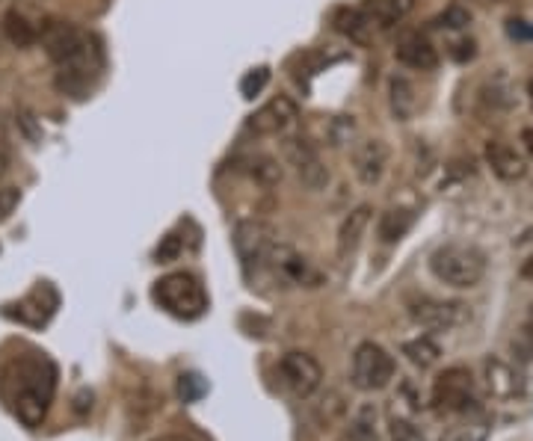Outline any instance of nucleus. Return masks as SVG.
<instances>
[{
    "label": "nucleus",
    "mask_w": 533,
    "mask_h": 441,
    "mask_svg": "<svg viewBox=\"0 0 533 441\" xmlns=\"http://www.w3.org/2000/svg\"><path fill=\"white\" fill-rule=\"evenodd\" d=\"M389 433H391V441H424V436L412 426V421H406V417H397V415L391 417Z\"/></svg>",
    "instance_id": "nucleus-30"
},
{
    "label": "nucleus",
    "mask_w": 533,
    "mask_h": 441,
    "mask_svg": "<svg viewBox=\"0 0 533 441\" xmlns=\"http://www.w3.org/2000/svg\"><path fill=\"white\" fill-rule=\"evenodd\" d=\"M181 252H184V240H181L178 234H166L163 240L157 243L154 258H157V264H173L181 258Z\"/></svg>",
    "instance_id": "nucleus-29"
},
{
    "label": "nucleus",
    "mask_w": 533,
    "mask_h": 441,
    "mask_svg": "<svg viewBox=\"0 0 533 441\" xmlns=\"http://www.w3.org/2000/svg\"><path fill=\"white\" fill-rule=\"evenodd\" d=\"M450 54H453V60H459V63H469V60H474V42L471 39H459V42H453V48H450Z\"/></svg>",
    "instance_id": "nucleus-34"
},
{
    "label": "nucleus",
    "mask_w": 533,
    "mask_h": 441,
    "mask_svg": "<svg viewBox=\"0 0 533 441\" xmlns=\"http://www.w3.org/2000/svg\"><path fill=\"white\" fill-rule=\"evenodd\" d=\"M429 273L448 288H478L486 276V255L471 243H445L429 255Z\"/></svg>",
    "instance_id": "nucleus-4"
},
{
    "label": "nucleus",
    "mask_w": 533,
    "mask_h": 441,
    "mask_svg": "<svg viewBox=\"0 0 533 441\" xmlns=\"http://www.w3.org/2000/svg\"><path fill=\"white\" fill-rule=\"evenodd\" d=\"M332 24H335V30L341 33V36H347V39H353V42H359V44H365L368 39H370V21L365 18V13L356 6V9H350V6H341L338 13L332 15Z\"/></svg>",
    "instance_id": "nucleus-23"
},
{
    "label": "nucleus",
    "mask_w": 533,
    "mask_h": 441,
    "mask_svg": "<svg viewBox=\"0 0 533 441\" xmlns=\"http://www.w3.org/2000/svg\"><path fill=\"white\" fill-rule=\"evenodd\" d=\"M394 358L377 341H361L353 353V368H350V382L359 391H382L394 379Z\"/></svg>",
    "instance_id": "nucleus-5"
},
{
    "label": "nucleus",
    "mask_w": 533,
    "mask_h": 441,
    "mask_svg": "<svg viewBox=\"0 0 533 441\" xmlns=\"http://www.w3.org/2000/svg\"><path fill=\"white\" fill-rule=\"evenodd\" d=\"M483 154H486V163H489V169L501 181H518V178H525V172H528L525 157H521L513 145H507L501 140L486 142Z\"/></svg>",
    "instance_id": "nucleus-16"
},
{
    "label": "nucleus",
    "mask_w": 533,
    "mask_h": 441,
    "mask_svg": "<svg viewBox=\"0 0 533 441\" xmlns=\"http://www.w3.org/2000/svg\"><path fill=\"white\" fill-rule=\"evenodd\" d=\"M389 101H391V113L397 122H410L418 110V95H415V83L410 77L394 74L389 81Z\"/></svg>",
    "instance_id": "nucleus-19"
},
{
    "label": "nucleus",
    "mask_w": 533,
    "mask_h": 441,
    "mask_svg": "<svg viewBox=\"0 0 533 441\" xmlns=\"http://www.w3.org/2000/svg\"><path fill=\"white\" fill-rule=\"evenodd\" d=\"M483 379H486V391L495 400H516L525 394V377H521L518 365H509V361L498 356H489L483 361Z\"/></svg>",
    "instance_id": "nucleus-12"
},
{
    "label": "nucleus",
    "mask_w": 533,
    "mask_h": 441,
    "mask_svg": "<svg viewBox=\"0 0 533 441\" xmlns=\"http://www.w3.org/2000/svg\"><path fill=\"white\" fill-rule=\"evenodd\" d=\"M521 142H525L528 154L533 157V128H525V131H521Z\"/></svg>",
    "instance_id": "nucleus-36"
},
{
    "label": "nucleus",
    "mask_w": 533,
    "mask_h": 441,
    "mask_svg": "<svg viewBox=\"0 0 533 441\" xmlns=\"http://www.w3.org/2000/svg\"><path fill=\"white\" fill-rule=\"evenodd\" d=\"M279 246L273 225L261 222V220H246L234 229V249L241 258L243 270H261L270 264V255Z\"/></svg>",
    "instance_id": "nucleus-7"
},
{
    "label": "nucleus",
    "mask_w": 533,
    "mask_h": 441,
    "mask_svg": "<svg viewBox=\"0 0 533 441\" xmlns=\"http://www.w3.org/2000/svg\"><path fill=\"white\" fill-rule=\"evenodd\" d=\"M350 441H380V409L373 403H359L347 426Z\"/></svg>",
    "instance_id": "nucleus-20"
},
{
    "label": "nucleus",
    "mask_w": 533,
    "mask_h": 441,
    "mask_svg": "<svg viewBox=\"0 0 533 441\" xmlns=\"http://www.w3.org/2000/svg\"><path fill=\"white\" fill-rule=\"evenodd\" d=\"M433 406L445 415H471L480 412L478 397H474V379L469 368H448L439 373L433 382Z\"/></svg>",
    "instance_id": "nucleus-6"
},
{
    "label": "nucleus",
    "mask_w": 533,
    "mask_h": 441,
    "mask_svg": "<svg viewBox=\"0 0 533 441\" xmlns=\"http://www.w3.org/2000/svg\"><path fill=\"white\" fill-rule=\"evenodd\" d=\"M279 379L293 397H311L323 382V368L314 356L293 349L279 358Z\"/></svg>",
    "instance_id": "nucleus-10"
},
{
    "label": "nucleus",
    "mask_w": 533,
    "mask_h": 441,
    "mask_svg": "<svg viewBox=\"0 0 533 441\" xmlns=\"http://www.w3.org/2000/svg\"><path fill=\"white\" fill-rule=\"evenodd\" d=\"M285 154L305 190L317 193V190H323L329 184V169L323 166L321 154H317V149L305 137H291L285 142Z\"/></svg>",
    "instance_id": "nucleus-11"
},
{
    "label": "nucleus",
    "mask_w": 533,
    "mask_h": 441,
    "mask_svg": "<svg viewBox=\"0 0 533 441\" xmlns=\"http://www.w3.org/2000/svg\"><path fill=\"white\" fill-rule=\"evenodd\" d=\"M370 213H373L370 205H359L356 211H350L344 217L341 229H338V240H335V252L341 261H347V258L359 249L361 237H365L368 225H370Z\"/></svg>",
    "instance_id": "nucleus-17"
},
{
    "label": "nucleus",
    "mask_w": 533,
    "mask_h": 441,
    "mask_svg": "<svg viewBox=\"0 0 533 441\" xmlns=\"http://www.w3.org/2000/svg\"><path fill=\"white\" fill-rule=\"evenodd\" d=\"M492 436V417L480 412L465 415V421H459L457 426H450L441 441H486Z\"/></svg>",
    "instance_id": "nucleus-22"
},
{
    "label": "nucleus",
    "mask_w": 533,
    "mask_h": 441,
    "mask_svg": "<svg viewBox=\"0 0 533 441\" xmlns=\"http://www.w3.org/2000/svg\"><path fill=\"white\" fill-rule=\"evenodd\" d=\"M410 318L415 326H421L427 332H453L457 326L469 320V305L462 302H441L433 297H415L406 302Z\"/></svg>",
    "instance_id": "nucleus-8"
},
{
    "label": "nucleus",
    "mask_w": 533,
    "mask_h": 441,
    "mask_svg": "<svg viewBox=\"0 0 533 441\" xmlns=\"http://www.w3.org/2000/svg\"><path fill=\"white\" fill-rule=\"evenodd\" d=\"M249 175H252L258 184H264V187H273L281 181V166L273 161V157H267V154H258L249 161Z\"/></svg>",
    "instance_id": "nucleus-27"
},
{
    "label": "nucleus",
    "mask_w": 533,
    "mask_h": 441,
    "mask_svg": "<svg viewBox=\"0 0 533 441\" xmlns=\"http://www.w3.org/2000/svg\"><path fill=\"white\" fill-rule=\"evenodd\" d=\"M394 56H397V63L410 65V69H418V72H433L439 65L436 48L421 36V33H410V36H403L397 42Z\"/></svg>",
    "instance_id": "nucleus-15"
},
{
    "label": "nucleus",
    "mask_w": 533,
    "mask_h": 441,
    "mask_svg": "<svg viewBox=\"0 0 533 441\" xmlns=\"http://www.w3.org/2000/svg\"><path fill=\"white\" fill-rule=\"evenodd\" d=\"M86 409H93V391H89V388H84V391L74 397V412H81V415H84Z\"/></svg>",
    "instance_id": "nucleus-35"
},
{
    "label": "nucleus",
    "mask_w": 533,
    "mask_h": 441,
    "mask_svg": "<svg viewBox=\"0 0 533 441\" xmlns=\"http://www.w3.org/2000/svg\"><path fill=\"white\" fill-rule=\"evenodd\" d=\"M18 201H21V190L18 187H4V190H0V222H6L9 217H13L15 208H18Z\"/></svg>",
    "instance_id": "nucleus-33"
},
{
    "label": "nucleus",
    "mask_w": 533,
    "mask_h": 441,
    "mask_svg": "<svg viewBox=\"0 0 533 441\" xmlns=\"http://www.w3.org/2000/svg\"><path fill=\"white\" fill-rule=\"evenodd\" d=\"M509 353L518 368H525L533 361V311H528V318L516 326L513 338H509Z\"/></svg>",
    "instance_id": "nucleus-26"
},
{
    "label": "nucleus",
    "mask_w": 533,
    "mask_h": 441,
    "mask_svg": "<svg viewBox=\"0 0 533 441\" xmlns=\"http://www.w3.org/2000/svg\"><path fill=\"white\" fill-rule=\"evenodd\" d=\"M528 95H530V107H533V81L528 83Z\"/></svg>",
    "instance_id": "nucleus-40"
},
{
    "label": "nucleus",
    "mask_w": 533,
    "mask_h": 441,
    "mask_svg": "<svg viewBox=\"0 0 533 441\" xmlns=\"http://www.w3.org/2000/svg\"><path fill=\"white\" fill-rule=\"evenodd\" d=\"M293 119H297V104L288 95H276L249 116V131H255L258 137H273V133L288 131Z\"/></svg>",
    "instance_id": "nucleus-13"
},
{
    "label": "nucleus",
    "mask_w": 533,
    "mask_h": 441,
    "mask_svg": "<svg viewBox=\"0 0 533 441\" xmlns=\"http://www.w3.org/2000/svg\"><path fill=\"white\" fill-rule=\"evenodd\" d=\"M56 391V365L48 353L13 344V353H0V400L21 424L36 429L48 415Z\"/></svg>",
    "instance_id": "nucleus-1"
},
{
    "label": "nucleus",
    "mask_w": 533,
    "mask_h": 441,
    "mask_svg": "<svg viewBox=\"0 0 533 441\" xmlns=\"http://www.w3.org/2000/svg\"><path fill=\"white\" fill-rule=\"evenodd\" d=\"M4 33L15 48H30V44H36V39H39L36 27H33L18 9H9V13L4 15Z\"/></svg>",
    "instance_id": "nucleus-25"
},
{
    "label": "nucleus",
    "mask_w": 533,
    "mask_h": 441,
    "mask_svg": "<svg viewBox=\"0 0 533 441\" xmlns=\"http://www.w3.org/2000/svg\"><path fill=\"white\" fill-rule=\"evenodd\" d=\"M39 39L48 51L51 60L60 65L56 86L74 98H84L93 86V77L101 69V54L93 44V39L84 30H77L69 21H44Z\"/></svg>",
    "instance_id": "nucleus-2"
},
{
    "label": "nucleus",
    "mask_w": 533,
    "mask_h": 441,
    "mask_svg": "<svg viewBox=\"0 0 533 441\" xmlns=\"http://www.w3.org/2000/svg\"><path fill=\"white\" fill-rule=\"evenodd\" d=\"M152 299L157 309H163L178 320H199L208 311L205 285L192 273H187V270H178V273H166L157 279L152 285Z\"/></svg>",
    "instance_id": "nucleus-3"
},
{
    "label": "nucleus",
    "mask_w": 533,
    "mask_h": 441,
    "mask_svg": "<svg viewBox=\"0 0 533 441\" xmlns=\"http://www.w3.org/2000/svg\"><path fill=\"white\" fill-rule=\"evenodd\" d=\"M389 166V145L382 140H361L353 149V172L365 187H377Z\"/></svg>",
    "instance_id": "nucleus-14"
},
{
    "label": "nucleus",
    "mask_w": 533,
    "mask_h": 441,
    "mask_svg": "<svg viewBox=\"0 0 533 441\" xmlns=\"http://www.w3.org/2000/svg\"><path fill=\"white\" fill-rule=\"evenodd\" d=\"M202 391H205V382H202L199 377H192V373H187V377H181L178 379V394H181V400H199L202 397Z\"/></svg>",
    "instance_id": "nucleus-32"
},
{
    "label": "nucleus",
    "mask_w": 533,
    "mask_h": 441,
    "mask_svg": "<svg viewBox=\"0 0 533 441\" xmlns=\"http://www.w3.org/2000/svg\"><path fill=\"white\" fill-rule=\"evenodd\" d=\"M400 349H403V356L410 358V365H415L418 370L436 368L441 358V347L429 335H418V338H412V341H403Z\"/></svg>",
    "instance_id": "nucleus-24"
},
{
    "label": "nucleus",
    "mask_w": 533,
    "mask_h": 441,
    "mask_svg": "<svg viewBox=\"0 0 533 441\" xmlns=\"http://www.w3.org/2000/svg\"><path fill=\"white\" fill-rule=\"evenodd\" d=\"M436 24L439 27H450V30H462V27L471 24V13H465L462 6H450L445 15H439Z\"/></svg>",
    "instance_id": "nucleus-31"
},
{
    "label": "nucleus",
    "mask_w": 533,
    "mask_h": 441,
    "mask_svg": "<svg viewBox=\"0 0 533 441\" xmlns=\"http://www.w3.org/2000/svg\"><path fill=\"white\" fill-rule=\"evenodd\" d=\"M152 441H192L190 436H181V433H166V436H154Z\"/></svg>",
    "instance_id": "nucleus-37"
},
{
    "label": "nucleus",
    "mask_w": 533,
    "mask_h": 441,
    "mask_svg": "<svg viewBox=\"0 0 533 441\" xmlns=\"http://www.w3.org/2000/svg\"><path fill=\"white\" fill-rule=\"evenodd\" d=\"M412 225H415V211L412 208H391L380 217L377 237L382 243H397L400 237L410 234Z\"/></svg>",
    "instance_id": "nucleus-21"
},
{
    "label": "nucleus",
    "mask_w": 533,
    "mask_h": 441,
    "mask_svg": "<svg viewBox=\"0 0 533 441\" xmlns=\"http://www.w3.org/2000/svg\"><path fill=\"white\" fill-rule=\"evenodd\" d=\"M521 276H525L528 281H533V255L525 261V267H521Z\"/></svg>",
    "instance_id": "nucleus-38"
},
{
    "label": "nucleus",
    "mask_w": 533,
    "mask_h": 441,
    "mask_svg": "<svg viewBox=\"0 0 533 441\" xmlns=\"http://www.w3.org/2000/svg\"><path fill=\"white\" fill-rule=\"evenodd\" d=\"M4 172H6V157L0 154V175H4Z\"/></svg>",
    "instance_id": "nucleus-39"
},
{
    "label": "nucleus",
    "mask_w": 533,
    "mask_h": 441,
    "mask_svg": "<svg viewBox=\"0 0 533 441\" xmlns=\"http://www.w3.org/2000/svg\"><path fill=\"white\" fill-rule=\"evenodd\" d=\"M56 309H60V293H56L51 281H39L25 299H18L15 305H4V318L30 326V329H42L56 314Z\"/></svg>",
    "instance_id": "nucleus-9"
},
{
    "label": "nucleus",
    "mask_w": 533,
    "mask_h": 441,
    "mask_svg": "<svg viewBox=\"0 0 533 441\" xmlns=\"http://www.w3.org/2000/svg\"><path fill=\"white\" fill-rule=\"evenodd\" d=\"M412 6H415V0H365L359 9L365 13L373 30H389L400 18L410 15Z\"/></svg>",
    "instance_id": "nucleus-18"
},
{
    "label": "nucleus",
    "mask_w": 533,
    "mask_h": 441,
    "mask_svg": "<svg viewBox=\"0 0 533 441\" xmlns=\"http://www.w3.org/2000/svg\"><path fill=\"white\" fill-rule=\"evenodd\" d=\"M270 83V65H258V69H249L243 77H241V95L246 101L258 98L264 93V86Z\"/></svg>",
    "instance_id": "nucleus-28"
}]
</instances>
